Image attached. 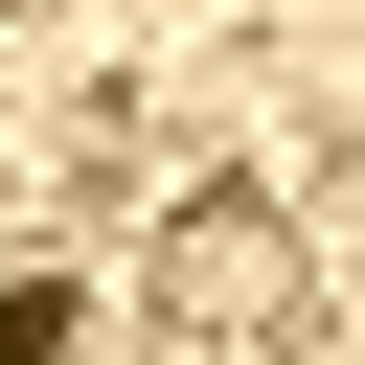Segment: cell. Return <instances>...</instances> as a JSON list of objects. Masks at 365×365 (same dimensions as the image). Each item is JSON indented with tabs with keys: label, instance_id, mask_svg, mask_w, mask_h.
<instances>
[{
	"label": "cell",
	"instance_id": "obj_1",
	"mask_svg": "<svg viewBox=\"0 0 365 365\" xmlns=\"http://www.w3.org/2000/svg\"><path fill=\"white\" fill-rule=\"evenodd\" d=\"M160 319H297V228H274L251 182H205V205L160 228Z\"/></svg>",
	"mask_w": 365,
	"mask_h": 365
}]
</instances>
